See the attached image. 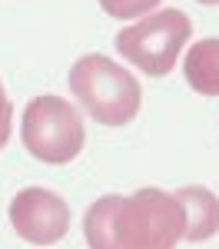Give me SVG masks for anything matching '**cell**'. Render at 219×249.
Instances as JSON below:
<instances>
[{"instance_id": "cell-1", "label": "cell", "mask_w": 219, "mask_h": 249, "mask_svg": "<svg viewBox=\"0 0 219 249\" xmlns=\"http://www.w3.org/2000/svg\"><path fill=\"white\" fill-rule=\"evenodd\" d=\"M183 232V206L156 186H143L133 196H100L83 216L90 249H176Z\"/></svg>"}, {"instance_id": "cell-2", "label": "cell", "mask_w": 219, "mask_h": 249, "mask_svg": "<svg viewBox=\"0 0 219 249\" xmlns=\"http://www.w3.org/2000/svg\"><path fill=\"white\" fill-rule=\"evenodd\" d=\"M70 90L103 126H126L139 113V80L103 53H83L70 67Z\"/></svg>"}, {"instance_id": "cell-3", "label": "cell", "mask_w": 219, "mask_h": 249, "mask_svg": "<svg viewBox=\"0 0 219 249\" xmlns=\"http://www.w3.org/2000/svg\"><path fill=\"white\" fill-rule=\"evenodd\" d=\"M20 136L30 156H37L40 163H50V166H63L77 160L86 143L83 116L63 96L53 93L34 96L27 103L23 120H20Z\"/></svg>"}, {"instance_id": "cell-4", "label": "cell", "mask_w": 219, "mask_h": 249, "mask_svg": "<svg viewBox=\"0 0 219 249\" xmlns=\"http://www.w3.org/2000/svg\"><path fill=\"white\" fill-rule=\"evenodd\" d=\"M193 37V23L183 10H156L150 17L136 20L133 27H123L117 34V53L126 63L150 77H166L176 67L186 40Z\"/></svg>"}, {"instance_id": "cell-5", "label": "cell", "mask_w": 219, "mask_h": 249, "mask_svg": "<svg viewBox=\"0 0 219 249\" xmlns=\"http://www.w3.org/2000/svg\"><path fill=\"white\" fill-rule=\"evenodd\" d=\"M10 226L30 246H53L70 230L67 199L43 186H27L10 199Z\"/></svg>"}, {"instance_id": "cell-6", "label": "cell", "mask_w": 219, "mask_h": 249, "mask_svg": "<svg viewBox=\"0 0 219 249\" xmlns=\"http://www.w3.org/2000/svg\"><path fill=\"white\" fill-rule=\"evenodd\" d=\"M173 196L186 216V243H206L219 232V196L209 186H183Z\"/></svg>"}, {"instance_id": "cell-7", "label": "cell", "mask_w": 219, "mask_h": 249, "mask_svg": "<svg viewBox=\"0 0 219 249\" xmlns=\"http://www.w3.org/2000/svg\"><path fill=\"white\" fill-rule=\"evenodd\" d=\"M183 77L196 93L219 96V37H202L186 50Z\"/></svg>"}, {"instance_id": "cell-8", "label": "cell", "mask_w": 219, "mask_h": 249, "mask_svg": "<svg viewBox=\"0 0 219 249\" xmlns=\"http://www.w3.org/2000/svg\"><path fill=\"white\" fill-rule=\"evenodd\" d=\"M163 0H100V7H103V14L113 20H136L143 14H150V10H156Z\"/></svg>"}, {"instance_id": "cell-9", "label": "cell", "mask_w": 219, "mask_h": 249, "mask_svg": "<svg viewBox=\"0 0 219 249\" xmlns=\"http://www.w3.org/2000/svg\"><path fill=\"white\" fill-rule=\"evenodd\" d=\"M10 126H14V103H10V96H7L3 83H0V150L10 140Z\"/></svg>"}, {"instance_id": "cell-10", "label": "cell", "mask_w": 219, "mask_h": 249, "mask_svg": "<svg viewBox=\"0 0 219 249\" xmlns=\"http://www.w3.org/2000/svg\"><path fill=\"white\" fill-rule=\"evenodd\" d=\"M196 3H206V7H216L219 0H196Z\"/></svg>"}]
</instances>
